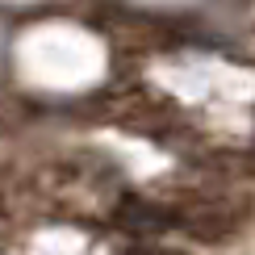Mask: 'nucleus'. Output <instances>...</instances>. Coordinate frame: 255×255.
I'll list each match as a JSON object with an SVG mask.
<instances>
[{
	"label": "nucleus",
	"mask_w": 255,
	"mask_h": 255,
	"mask_svg": "<svg viewBox=\"0 0 255 255\" xmlns=\"http://www.w3.org/2000/svg\"><path fill=\"white\" fill-rule=\"evenodd\" d=\"M172 218L184 230L201 235V239H222L247 218V205L235 201V197H197V201H188V205L172 209Z\"/></svg>",
	"instance_id": "1"
}]
</instances>
